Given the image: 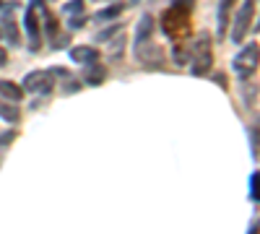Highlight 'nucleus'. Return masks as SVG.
<instances>
[{
    "instance_id": "f257e3e1",
    "label": "nucleus",
    "mask_w": 260,
    "mask_h": 234,
    "mask_svg": "<svg viewBox=\"0 0 260 234\" xmlns=\"http://www.w3.org/2000/svg\"><path fill=\"white\" fill-rule=\"evenodd\" d=\"M190 71L192 76H208L211 65H213V45H211V34L203 31L195 45H190Z\"/></svg>"
},
{
    "instance_id": "f03ea898",
    "label": "nucleus",
    "mask_w": 260,
    "mask_h": 234,
    "mask_svg": "<svg viewBox=\"0 0 260 234\" xmlns=\"http://www.w3.org/2000/svg\"><path fill=\"white\" fill-rule=\"evenodd\" d=\"M257 65H260V47L257 45H245L240 50V55L232 60V68L240 81H250L255 76Z\"/></svg>"
},
{
    "instance_id": "7ed1b4c3",
    "label": "nucleus",
    "mask_w": 260,
    "mask_h": 234,
    "mask_svg": "<svg viewBox=\"0 0 260 234\" xmlns=\"http://www.w3.org/2000/svg\"><path fill=\"white\" fill-rule=\"evenodd\" d=\"M161 31H164L167 37H172V39L180 42V39L190 31V13L172 6L169 11L161 13Z\"/></svg>"
},
{
    "instance_id": "20e7f679",
    "label": "nucleus",
    "mask_w": 260,
    "mask_h": 234,
    "mask_svg": "<svg viewBox=\"0 0 260 234\" xmlns=\"http://www.w3.org/2000/svg\"><path fill=\"white\" fill-rule=\"evenodd\" d=\"M255 3L257 0H245V3L240 6V11H237V16L232 18V42L234 45H240V42L250 34L252 29V18H255Z\"/></svg>"
},
{
    "instance_id": "39448f33",
    "label": "nucleus",
    "mask_w": 260,
    "mask_h": 234,
    "mask_svg": "<svg viewBox=\"0 0 260 234\" xmlns=\"http://www.w3.org/2000/svg\"><path fill=\"white\" fill-rule=\"evenodd\" d=\"M21 86H24V91H31V94H50L55 86V78L50 71H31Z\"/></svg>"
},
{
    "instance_id": "423d86ee",
    "label": "nucleus",
    "mask_w": 260,
    "mask_h": 234,
    "mask_svg": "<svg viewBox=\"0 0 260 234\" xmlns=\"http://www.w3.org/2000/svg\"><path fill=\"white\" fill-rule=\"evenodd\" d=\"M136 57L143 62L146 68L161 65V50H159L156 45H151L148 39H146V42H138V45H136Z\"/></svg>"
},
{
    "instance_id": "0eeeda50",
    "label": "nucleus",
    "mask_w": 260,
    "mask_h": 234,
    "mask_svg": "<svg viewBox=\"0 0 260 234\" xmlns=\"http://www.w3.org/2000/svg\"><path fill=\"white\" fill-rule=\"evenodd\" d=\"M24 24H26V34H29V47L31 50H39V45H42V29H39V16H37V8L34 6L26 11Z\"/></svg>"
},
{
    "instance_id": "6e6552de",
    "label": "nucleus",
    "mask_w": 260,
    "mask_h": 234,
    "mask_svg": "<svg viewBox=\"0 0 260 234\" xmlns=\"http://www.w3.org/2000/svg\"><path fill=\"white\" fill-rule=\"evenodd\" d=\"M237 0H219V39L226 37V29L232 24V8Z\"/></svg>"
},
{
    "instance_id": "1a4fd4ad",
    "label": "nucleus",
    "mask_w": 260,
    "mask_h": 234,
    "mask_svg": "<svg viewBox=\"0 0 260 234\" xmlns=\"http://www.w3.org/2000/svg\"><path fill=\"white\" fill-rule=\"evenodd\" d=\"M0 99H8V102H21L24 99V86H18L13 81H0Z\"/></svg>"
},
{
    "instance_id": "9d476101",
    "label": "nucleus",
    "mask_w": 260,
    "mask_h": 234,
    "mask_svg": "<svg viewBox=\"0 0 260 234\" xmlns=\"http://www.w3.org/2000/svg\"><path fill=\"white\" fill-rule=\"evenodd\" d=\"M104 78H107V68H104V65H96V60L86 65V71H83V81H86V83L99 86V83H104Z\"/></svg>"
},
{
    "instance_id": "9b49d317",
    "label": "nucleus",
    "mask_w": 260,
    "mask_h": 234,
    "mask_svg": "<svg viewBox=\"0 0 260 234\" xmlns=\"http://www.w3.org/2000/svg\"><path fill=\"white\" fill-rule=\"evenodd\" d=\"M71 60L73 62H78V65H89V62H94V60H99V52L94 50V47H73L71 50Z\"/></svg>"
},
{
    "instance_id": "f8f14e48",
    "label": "nucleus",
    "mask_w": 260,
    "mask_h": 234,
    "mask_svg": "<svg viewBox=\"0 0 260 234\" xmlns=\"http://www.w3.org/2000/svg\"><path fill=\"white\" fill-rule=\"evenodd\" d=\"M154 29H156L154 16H151V13H143L141 21H138V29H136V45H138V42H146L151 34H154Z\"/></svg>"
},
{
    "instance_id": "ddd939ff",
    "label": "nucleus",
    "mask_w": 260,
    "mask_h": 234,
    "mask_svg": "<svg viewBox=\"0 0 260 234\" xmlns=\"http://www.w3.org/2000/svg\"><path fill=\"white\" fill-rule=\"evenodd\" d=\"M0 29H3V37L11 42V47H16L18 42H21V37H18V26H16L13 16H6L3 21H0Z\"/></svg>"
},
{
    "instance_id": "4468645a",
    "label": "nucleus",
    "mask_w": 260,
    "mask_h": 234,
    "mask_svg": "<svg viewBox=\"0 0 260 234\" xmlns=\"http://www.w3.org/2000/svg\"><path fill=\"white\" fill-rule=\"evenodd\" d=\"M0 117H3L6 122H18L21 112H18V107H16V102L0 99Z\"/></svg>"
},
{
    "instance_id": "2eb2a0df",
    "label": "nucleus",
    "mask_w": 260,
    "mask_h": 234,
    "mask_svg": "<svg viewBox=\"0 0 260 234\" xmlns=\"http://www.w3.org/2000/svg\"><path fill=\"white\" fill-rule=\"evenodd\" d=\"M122 13V6H110V8H104V11H99L94 18L96 21H110V18H117Z\"/></svg>"
},
{
    "instance_id": "dca6fc26",
    "label": "nucleus",
    "mask_w": 260,
    "mask_h": 234,
    "mask_svg": "<svg viewBox=\"0 0 260 234\" xmlns=\"http://www.w3.org/2000/svg\"><path fill=\"white\" fill-rule=\"evenodd\" d=\"M175 60H177V65L190 62V45H175Z\"/></svg>"
},
{
    "instance_id": "f3484780",
    "label": "nucleus",
    "mask_w": 260,
    "mask_h": 234,
    "mask_svg": "<svg viewBox=\"0 0 260 234\" xmlns=\"http://www.w3.org/2000/svg\"><path fill=\"white\" fill-rule=\"evenodd\" d=\"M250 198H252L255 203H260V172H255V175L250 177Z\"/></svg>"
},
{
    "instance_id": "a211bd4d",
    "label": "nucleus",
    "mask_w": 260,
    "mask_h": 234,
    "mask_svg": "<svg viewBox=\"0 0 260 234\" xmlns=\"http://www.w3.org/2000/svg\"><path fill=\"white\" fill-rule=\"evenodd\" d=\"M250 133H252V154L257 156V148H260V120L250 127Z\"/></svg>"
},
{
    "instance_id": "6ab92c4d",
    "label": "nucleus",
    "mask_w": 260,
    "mask_h": 234,
    "mask_svg": "<svg viewBox=\"0 0 260 234\" xmlns=\"http://www.w3.org/2000/svg\"><path fill=\"white\" fill-rule=\"evenodd\" d=\"M62 11H65V13H71V16H73V13H76V16L83 13V0H71V3H65Z\"/></svg>"
},
{
    "instance_id": "aec40b11",
    "label": "nucleus",
    "mask_w": 260,
    "mask_h": 234,
    "mask_svg": "<svg viewBox=\"0 0 260 234\" xmlns=\"http://www.w3.org/2000/svg\"><path fill=\"white\" fill-rule=\"evenodd\" d=\"M122 26L120 24H115V26H110V29H104V31H99L96 34V42H107V39H112L115 37V31H120Z\"/></svg>"
},
{
    "instance_id": "412c9836",
    "label": "nucleus",
    "mask_w": 260,
    "mask_h": 234,
    "mask_svg": "<svg viewBox=\"0 0 260 234\" xmlns=\"http://www.w3.org/2000/svg\"><path fill=\"white\" fill-rule=\"evenodd\" d=\"M172 6H175V8H180V11H192L195 8V0H172Z\"/></svg>"
},
{
    "instance_id": "4be33fe9",
    "label": "nucleus",
    "mask_w": 260,
    "mask_h": 234,
    "mask_svg": "<svg viewBox=\"0 0 260 234\" xmlns=\"http://www.w3.org/2000/svg\"><path fill=\"white\" fill-rule=\"evenodd\" d=\"M83 24H86V16H81V13H78L76 18L71 16V24H68V26H71V29H81Z\"/></svg>"
},
{
    "instance_id": "5701e85b",
    "label": "nucleus",
    "mask_w": 260,
    "mask_h": 234,
    "mask_svg": "<svg viewBox=\"0 0 260 234\" xmlns=\"http://www.w3.org/2000/svg\"><path fill=\"white\" fill-rule=\"evenodd\" d=\"M62 91H65V94H71V91H81V83H78V81H68Z\"/></svg>"
},
{
    "instance_id": "b1692460",
    "label": "nucleus",
    "mask_w": 260,
    "mask_h": 234,
    "mask_svg": "<svg viewBox=\"0 0 260 234\" xmlns=\"http://www.w3.org/2000/svg\"><path fill=\"white\" fill-rule=\"evenodd\" d=\"M122 45H125V39H122V37H120L117 42H112V55H115V57H120V52H122Z\"/></svg>"
},
{
    "instance_id": "393cba45",
    "label": "nucleus",
    "mask_w": 260,
    "mask_h": 234,
    "mask_svg": "<svg viewBox=\"0 0 260 234\" xmlns=\"http://www.w3.org/2000/svg\"><path fill=\"white\" fill-rule=\"evenodd\" d=\"M13 138H16V133H13V130H8V133H0V146H8Z\"/></svg>"
},
{
    "instance_id": "a878e982",
    "label": "nucleus",
    "mask_w": 260,
    "mask_h": 234,
    "mask_svg": "<svg viewBox=\"0 0 260 234\" xmlns=\"http://www.w3.org/2000/svg\"><path fill=\"white\" fill-rule=\"evenodd\" d=\"M213 78H216V83H221V89H226V78H224L221 73H219V76H213Z\"/></svg>"
},
{
    "instance_id": "bb28decb",
    "label": "nucleus",
    "mask_w": 260,
    "mask_h": 234,
    "mask_svg": "<svg viewBox=\"0 0 260 234\" xmlns=\"http://www.w3.org/2000/svg\"><path fill=\"white\" fill-rule=\"evenodd\" d=\"M6 60H8V55H6V50H0V65H6Z\"/></svg>"
},
{
    "instance_id": "cd10ccee",
    "label": "nucleus",
    "mask_w": 260,
    "mask_h": 234,
    "mask_svg": "<svg viewBox=\"0 0 260 234\" xmlns=\"http://www.w3.org/2000/svg\"><path fill=\"white\" fill-rule=\"evenodd\" d=\"M130 3H141V0H130Z\"/></svg>"
},
{
    "instance_id": "c85d7f7f",
    "label": "nucleus",
    "mask_w": 260,
    "mask_h": 234,
    "mask_svg": "<svg viewBox=\"0 0 260 234\" xmlns=\"http://www.w3.org/2000/svg\"><path fill=\"white\" fill-rule=\"evenodd\" d=\"M0 8H3V0H0Z\"/></svg>"
},
{
    "instance_id": "c756f323",
    "label": "nucleus",
    "mask_w": 260,
    "mask_h": 234,
    "mask_svg": "<svg viewBox=\"0 0 260 234\" xmlns=\"http://www.w3.org/2000/svg\"><path fill=\"white\" fill-rule=\"evenodd\" d=\"M0 37H3V29H0Z\"/></svg>"
}]
</instances>
